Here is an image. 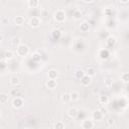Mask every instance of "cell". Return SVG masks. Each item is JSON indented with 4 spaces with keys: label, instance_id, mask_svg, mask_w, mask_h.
<instances>
[{
    "label": "cell",
    "instance_id": "obj_1",
    "mask_svg": "<svg viewBox=\"0 0 129 129\" xmlns=\"http://www.w3.org/2000/svg\"><path fill=\"white\" fill-rule=\"evenodd\" d=\"M53 18H54V20H55L56 22L61 23V22H63V21L66 20V12H64L63 10H61V9H58V10H56V11L54 12Z\"/></svg>",
    "mask_w": 129,
    "mask_h": 129
},
{
    "label": "cell",
    "instance_id": "obj_2",
    "mask_svg": "<svg viewBox=\"0 0 129 129\" xmlns=\"http://www.w3.org/2000/svg\"><path fill=\"white\" fill-rule=\"evenodd\" d=\"M16 53H17V55H19V56H26V55H28V53H29V48H28L27 45L21 43V44L16 48Z\"/></svg>",
    "mask_w": 129,
    "mask_h": 129
},
{
    "label": "cell",
    "instance_id": "obj_3",
    "mask_svg": "<svg viewBox=\"0 0 129 129\" xmlns=\"http://www.w3.org/2000/svg\"><path fill=\"white\" fill-rule=\"evenodd\" d=\"M23 98H20V97H15L13 98L12 100V107L15 108V109H20L22 106H23Z\"/></svg>",
    "mask_w": 129,
    "mask_h": 129
},
{
    "label": "cell",
    "instance_id": "obj_4",
    "mask_svg": "<svg viewBox=\"0 0 129 129\" xmlns=\"http://www.w3.org/2000/svg\"><path fill=\"white\" fill-rule=\"evenodd\" d=\"M94 126H95V123L91 118H87L82 122V128L83 129H93Z\"/></svg>",
    "mask_w": 129,
    "mask_h": 129
},
{
    "label": "cell",
    "instance_id": "obj_5",
    "mask_svg": "<svg viewBox=\"0 0 129 129\" xmlns=\"http://www.w3.org/2000/svg\"><path fill=\"white\" fill-rule=\"evenodd\" d=\"M29 26L32 27V28H36L40 25V18L38 16H32L30 19H29Z\"/></svg>",
    "mask_w": 129,
    "mask_h": 129
},
{
    "label": "cell",
    "instance_id": "obj_6",
    "mask_svg": "<svg viewBox=\"0 0 129 129\" xmlns=\"http://www.w3.org/2000/svg\"><path fill=\"white\" fill-rule=\"evenodd\" d=\"M103 117H104V115H103V113L99 110V109H97V110H94L93 112H92V120L93 121H101L102 119H103Z\"/></svg>",
    "mask_w": 129,
    "mask_h": 129
},
{
    "label": "cell",
    "instance_id": "obj_7",
    "mask_svg": "<svg viewBox=\"0 0 129 129\" xmlns=\"http://www.w3.org/2000/svg\"><path fill=\"white\" fill-rule=\"evenodd\" d=\"M68 116L71 117V118H76L79 114V110L76 108V107H70L68 109Z\"/></svg>",
    "mask_w": 129,
    "mask_h": 129
},
{
    "label": "cell",
    "instance_id": "obj_8",
    "mask_svg": "<svg viewBox=\"0 0 129 129\" xmlns=\"http://www.w3.org/2000/svg\"><path fill=\"white\" fill-rule=\"evenodd\" d=\"M80 80H81V84H82L83 86H85V87L89 86V85L91 84V82H92V78L89 77L88 75H85V76H84L83 78H81Z\"/></svg>",
    "mask_w": 129,
    "mask_h": 129
},
{
    "label": "cell",
    "instance_id": "obj_9",
    "mask_svg": "<svg viewBox=\"0 0 129 129\" xmlns=\"http://www.w3.org/2000/svg\"><path fill=\"white\" fill-rule=\"evenodd\" d=\"M45 86H46V88H47V89H49V90H53V89H55V88H56L57 83H56V81H55V80H48V81L46 82Z\"/></svg>",
    "mask_w": 129,
    "mask_h": 129
},
{
    "label": "cell",
    "instance_id": "obj_10",
    "mask_svg": "<svg viewBox=\"0 0 129 129\" xmlns=\"http://www.w3.org/2000/svg\"><path fill=\"white\" fill-rule=\"evenodd\" d=\"M57 76H58L57 72H56L55 70H53V69H52V70H49L48 73H47V78H48V80H56Z\"/></svg>",
    "mask_w": 129,
    "mask_h": 129
},
{
    "label": "cell",
    "instance_id": "obj_11",
    "mask_svg": "<svg viewBox=\"0 0 129 129\" xmlns=\"http://www.w3.org/2000/svg\"><path fill=\"white\" fill-rule=\"evenodd\" d=\"M20 44H21V39H20L19 37L15 36V37H13V38L11 39V45H12L15 49H16Z\"/></svg>",
    "mask_w": 129,
    "mask_h": 129
},
{
    "label": "cell",
    "instance_id": "obj_12",
    "mask_svg": "<svg viewBox=\"0 0 129 129\" xmlns=\"http://www.w3.org/2000/svg\"><path fill=\"white\" fill-rule=\"evenodd\" d=\"M14 22H15L16 25H22V24H24V22H25V18H24L23 16H21V15H17V16L14 18Z\"/></svg>",
    "mask_w": 129,
    "mask_h": 129
},
{
    "label": "cell",
    "instance_id": "obj_13",
    "mask_svg": "<svg viewBox=\"0 0 129 129\" xmlns=\"http://www.w3.org/2000/svg\"><path fill=\"white\" fill-rule=\"evenodd\" d=\"M40 2L38 0H28L27 1V5L30 7V8H37L39 6Z\"/></svg>",
    "mask_w": 129,
    "mask_h": 129
},
{
    "label": "cell",
    "instance_id": "obj_14",
    "mask_svg": "<svg viewBox=\"0 0 129 129\" xmlns=\"http://www.w3.org/2000/svg\"><path fill=\"white\" fill-rule=\"evenodd\" d=\"M73 17L76 19V20H80L82 17H83V12L81 9H76L73 13Z\"/></svg>",
    "mask_w": 129,
    "mask_h": 129
},
{
    "label": "cell",
    "instance_id": "obj_15",
    "mask_svg": "<svg viewBox=\"0 0 129 129\" xmlns=\"http://www.w3.org/2000/svg\"><path fill=\"white\" fill-rule=\"evenodd\" d=\"M80 29H81L82 32H87V31H89V29H90V24H89L87 21H84V22L81 23Z\"/></svg>",
    "mask_w": 129,
    "mask_h": 129
},
{
    "label": "cell",
    "instance_id": "obj_16",
    "mask_svg": "<svg viewBox=\"0 0 129 129\" xmlns=\"http://www.w3.org/2000/svg\"><path fill=\"white\" fill-rule=\"evenodd\" d=\"M9 82H10V84H11L12 86H18V85L20 84V79H19L18 77H16V76H12V77L10 78Z\"/></svg>",
    "mask_w": 129,
    "mask_h": 129
},
{
    "label": "cell",
    "instance_id": "obj_17",
    "mask_svg": "<svg viewBox=\"0 0 129 129\" xmlns=\"http://www.w3.org/2000/svg\"><path fill=\"white\" fill-rule=\"evenodd\" d=\"M115 43H116V38H115L114 36H109V37L107 38V40H106V44H107V46H109V47H112Z\"/></svg>",
    "mask_w": 129,
    "mask_h": 129
},
{
    "label": "cell",
    "instance_id": "obj_18",
    "mask_svg": "<svg viewBox=\"0 0 129 129\" xmlns=\"http://www.w3.org/2000/svg\"><path fill=\"white\" fill-rule=\"evenodd\" d=\"M99 102L101 105H107L109 103V97L108 96H105V95H102L99 97Z\"/></svg>",
    "mask_w": 129,
    "mask_h": 129
},
{
    "label": "cell",
    "instance_id": "obj_19",
    "mask_svg": "<svg viewBox=\"0 0 129 129\" xmlns=\"http://www.w3.org/2000/svg\"><path fill=\"white\" fill-rule=\"evenodd\" d=\"M61 101L63 103H70L71 102V96H70V93H63L61 94V97H60Z\"/></svg>",
    "mask_w": 129,
    "mask_h": 129
},
{
    "label": "cell",
    "instance_id": "obj_20",
    "mask_svg": "<svg viewBox=\"0 0 129 129\" xmlns=\"http://www.w3.org/2000/svg\"><path fill=\"white\" fill-rule=\"evenodd\" d=\"M13 56H14V54H13L12 50H6L4 52V58H5V60H10V59L13 58Z\"/></svg>",
    "mask_w": 129,
    "mask_h": 129
},
{
    "label": "cell",
    "instance_id": "obj_21",
    "mask_svg": "<svg viewBox=\"0 0 129 129\" xmlns=\"http://www.w3.org/2000/svg\"><path fill=\"white\" fill-rule=\"evenodd\" d=\"M70 96H71V101H77L79 100L80 98V94L77 92V91H73L70 93Z\"/></svg>",
    "mask_w": 129,
    "mask_h": 129
},
{
    "label": "cell",
    "instance_id": "obj_22",
    "mask_svg": "<svg viewBox=\"0 0 129 129\" xmlns=\"http://www.w3.org/2000/svg\"><path fill=\"white\" fill-rule=\"evenodd\" d=\"M8 95L6 93H0V104H5L8 101Z\"/></svg>",
    "mask_w": 129,
    "mask_h": 129
},
{
    "label": "cell",
    "instance_id": "obj_23",
    "mask_svg": "<svg viewBox=\"0 0 129 129\" xmlns=\"http://www.w3.org/2000/svg\"><path fill=\"white\" fill-rule=\"evenodd\" d=\"M51 34H52V37L55 38V39H58V38H60V36H61V32H60V30H58V29H53L52 32H51Z\"/></svg>",
    "mask_w": 129,
    "mask_h": 129
},
{
    "label": "cell",
    "instance_id": "obj_24",
    "mask_svg": "<svg viewBox=\"0 0 129 129\" xmlns=\"http://www.w3.org/2000/svg\"><path fill=\"white\" fill-rule=\"evenodd\" d=\"M108 56H109V51H108L107 49H102V50L100 51V57H101L102 59H107Z\"/></svg>",
    "mask_w": 129,
    "mask_h": 129
},
{
    "label": "cell",
    "instance_id": "obj_25",
    "mask_svg": "<svg viewBox=\"0 0 129 129\" xmlns=\"http://www.w3.org/2000/svg\"><path fill=\"white\" fill-rule=\"evenodd\" d=\"M53 129H64V124L61 121H56L53 124Z\"/></svg>",
    "mask_w": 129,
    "mask_h": 129
},
{
    "label": "cell",
    "instance_id": "obj_26",
    "mask_svg": "<svg viewBox=\"0 0 129 129\" xmlns=\"http://www.w3.org/2000/svg\"><path fill=\"white\" fill-rule=\"evenodd\" d=\"M85 74L92 78V77H94V76L96 75V71H95V69H94V68H92V67H91V68H88V70H87V72H86Z\"/></svg>",
    "mask_w": 129,
    "mask_h": 129
},
{
    "label": "cell",
    "instance_id": "obj_27",
    "mask_svg": "<svg viewBox=\"0 0 129 129\" xmlns=\"http://www.w3.org/2000/svg\"><path fill=\"white\" fill-rule=\"evenodd\" d=\"M121 80L124 83H128V81H129V74L128 73H123L121 75Z\"/></svg>",
    "mask_w": 129,
    "mask_h": 129
},
{
    "label": "cell",
    "instance_id": "obj_28",
    "mask_svg": "<svg viewBox=\"0 0 129 129\" xmlns=\"http://www.w3.org/2000/svg\"><path fill=\"white\" fill-rule=\"evenodd\" d=\"M31 56H32V59L35 60V61H38V60H40V58H41V55H40L38 52H33Z\"/></svg>",
    "mask_w": 129,
    "mask_h": 129
},
{
    "label": "cell",
    "instance_id": "obj_29",
    "mask_svg": "<svg viewBox=\"0 0 129 129\" xmlns=\"http://www.w3.org/2000/svg\"><path fill=\"white\" fill-rule=\"evenodd\" d=\"M112 85H113V80H112L111 78H107V79L105 80V86H106L107 88H110Z\"/></svg>",
    "mask_w": 129,
    "mask_h": 129
},
{
    "label": "cell",
    "instance_id": "obj_30",
    "mask_svg": "<svg viewBox=\"0 0 129 129\" xmlns=\"http://www.w3.org/2000/svg\"><path fill=\"white\" fill-rule=\"evenodd\" d=\"M86 74H85V72L84 71H77V73H76V77L78 78V79H81V78H83L84 76H85Z\"/></svg>",
    "mask_w": 129,
    "mask_h": 129
},
{
    "label": "cell",
    "instance_id": "obj_31",
    "mask_svg": "<svg viewBox=\"0 0 129 129\" xmlns=\"http://www.w3.org/2000/svg\"><path fill=\"white\" fill-rule=\"evenodd\" d=\"M107 124H108V126H113L114 125V119L112 117H109L107 119Z\"/></svg>",
    "mask_w": 129,
    "mask_h": 129
},
{
    "label": "cell",
    "instance_id": "obj_32",
    "mask_svg": "<svg viewBox=\"0 0 129 129\" xmlns=\"http://www.w3.org/2000/svg\"><path fill=\"white\" fill-rule=\"evenodd\" d=\"M105 13H106L107 15H109V14L111 13V9H110V8H107V9L105 10Z\"/></svg>",
    "mask_w": 129,
    "mask_h": 129
},
{
    "label": "cell",
    "instance_id": "obj_33",
    "mask_svg": "<svg viewBox=\"0 0 129 129\" xmlns=\"http://www.w3.org/2000/svg\"><path fill=\"white\" fill-rule=\"evenodd\" d=\"M84 2L85 3H94L95 1L94 0H84Z\"/></svg>",
    "mask_w": 129,
    "mask_h": 129
},
{
    "label": "cell",
    "instance_id": "obj_34",
    "mask_svg": "<svg viewBox=\"0 0 129 129\" xmlns=\"http://www.w3.org/2000/svg\"><path fill=\"white\" fill-rule=\"evenodd\" d=\"M2 40H3V35H2V34H0V43L2 42Z\"/></svg>",
    "mask_w": 129,
    "mask_h": 129
},
{
    "label": "cell",
    "instance_id": "obj_35",
    "mask_svg": "<svg viewBox=\"0 0 129 129\" xmlns=\"http://www.w3.org/2000/svg\"><path fill=\"white\" fill-rule=\"evenodd\" d=\"M1 116H2V114H1V111H0V118H1Z\"/></svg>",
    "mask_w": 129,
    "mask_h": 129
},
{
    "label": "cell",
    "instance_id": "obj_36",
    "mask_svg": "<svg viewBox=\"0 0 129 129\" xmlns=\"http://www.w3.org/2000/svg\"><path fill=\"white\" fill-rule=\"evenodd\" d=\"M26 129H30V128H26Z\"/></svg>",
    "mask_w": 129,
    "mask_h": 129
}]
</instances>
